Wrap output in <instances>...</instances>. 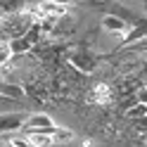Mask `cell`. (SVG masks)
Masks as SVG:
<instances>
[{"label":"cell","instance_id":"cell-11","mask_svg":"<svg viewBox=\"0 0 147 147\" xmlns=\"http://www.w3.org/2000/svg\"><path fill=\"white\" fill-rule=\"evenodd\" d=\"M12 59V52L7 48V43H0V67H5V64H10Z\"/></svg>","mask_w":147,"mask_h":147},{"label":"cell","instance_id":"cell-5","mask_svg":"<svg viewBox=\"0 0 147 147\" xmlns=\"http://www.w3.org/2000/svg\"><path fill=\"white\" fill-rule=\"evenodd\" d=\"M88 102L90 105H97V107H105L112 102V88L107 83H95L88 93Z\"/></svg>","mask_w":147,"mask_h":147},{"label":"cell","instance_id":"cell-12","mask_svg":"<svg viewBox=\"0 0 147 147\" xmlns=\"http://www.w3.org/2000/svg\"><path fill=\"white\" fill-rule=\"evenodd\" d=\"M52 3H57V5H67V7H69V3H71V0H52Z\"/></svg>","mask_w":147,"mask_h":147},{"label":"cell","instance_id":"cell-9","mask_svg":"<svg viewBox=\"0 0 147 147\" xmlns=\"http://www.w3.org/2000/svg\"><path fill=\"white\" fill-rule=\"evenodd\" d=\"M26 138H29L31 145H38V147L52 145V135H50V133H36V131H31V133H26Z\"/></svg>","mask_w":147,"mask_h":147},{"label":"cell","instance_id":"cell-13","mask_svg":"<svg viewBox=\"0 0 147 147\" xmlns=\"http://www.w3.org/2000/svg\"><path fill=\"white\" fill-rule=\"evenodd\" d=\"M3 22H5V12L0 10V24H3Z\"/></svg>","mask_w":147,"mask_h":147},{"label":"cell","instance_id":"cell-6","mask_svg":"<svg viewBox=\"0 0 147 147\" xmlns=\"http://www.w3.org/2000/svg\"><path fill=\"white\" fill-rule=\"evenodd\" d=\"M7 48H10L12 57H17V55H26V52H31V50H33V45L26 40V36H24V33H19V36H12V38L7 40Z\"/></svg>","mask_w":147,"mask_h":147},{"label":"cell","instance_id":"cell-8","mask_svg":"<svg viewBox=\"0 0 147 147\" xmlns=\"http://www.w3.org/2000/svg\"><path fill=\"white\" fill-rule=\"evenodd\" d=\"M71 140H74V131H71V128L57 126L52 131V142H71Z\"/></svg>","mask_w":147,"mask_h":147},{"label":"cell","instance_id":"cell-10","mask_svg":"<svg viewBox=\"0 0 147 147\" xmlns=\"http://www.w3.org/2000/svg\"><path fill=\"white\" fill-rule=\"evenodd\" d=\"M128 119H145L147 116V102H135L128 107V112H126Z\"/></svg>","mask_w":147,"mask_h":147},{"label":"cell","instance_id":"cell-1","mask_svg":"<svg viewBox=\"0 0 147 147\" xmlns=\"http://www.w3.org/2000/svg\"><path fill=\"white\" fill-rule=\"evenodd\" d=\"M100 59H102V57H100V55H95L93 50H88V48H76V50H71L69 57H67V62H69L78 74H83V76L95 74Z\"/></svg>","mask_w":147,"mask_h":147},{"label":"cell","instance_id":"cell-3","mask_svg":"<svg viewBox=\"0 0 147 147\" xmlns=\"http://www.w3.org/2000/svg\"><path fill=\"white\" fill-rule=\"evenodd\" d=\"M24 121H26V114L24 112H3V114H0V135L22 131Z\"/></svg>","mask_w":147,"mask_h":147},{"label":"cell","instance_id":"cell-2","mask_svg":"<svg viewBox=\"0 0 147 147\" xmlns=\"http://www.w3.org/2000/svg\"><path fill=\"white\" fill-rule=\"evenodd\" d=\"M55 128H57V123L52 121L50 114H45V112H33V114H26V121H24V126H22V131H24V133L36 131V133H50V135H52Z\"/></svg>","mask_w":147,"mask_h":147},{"label":"cell","instance_id":"cell-7","mask_svg":"<svg viewBox=\"0 0 147 147\" xmlns=\"http://www.w3.org/2000/svg\"><path fill=\"white\" fill-rule=\"evenodd\" d=\"M0 95H3V97H10V100H24V97H26V90H24L19 83L0 81Z\"/></svg>","mask_w":147,"mask_h":147},{"label":"cell","instance_id":"cell-4","mask_svg":"<svg viewBox=\"0 0 147 147\" xmlns=\"http://www.w3.org/2000/svg\"><path fill=\"white\" fill-rule=\"evenodd\" d=\"M100 26H102V31H107L109 36H123L131 24H128L126 19H121L119 14H114V12H107L102 17V22H100Z\"/></svg>","mask_w":147,"mask_h":147}]
</instances>
